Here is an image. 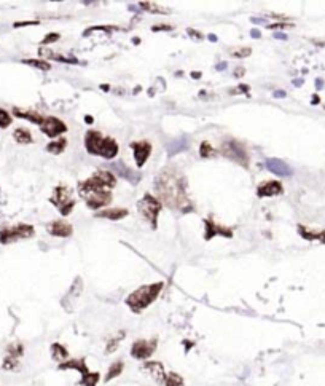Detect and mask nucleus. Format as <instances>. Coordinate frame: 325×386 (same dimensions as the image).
I'll list each match as a JSON object with an SVG mask.
<instances>
[{"instance_id":"nucleus-1","label":"nucleus","mask_w":325,"mask_h":386,"mask_svg":"<svg viewBox=\"0 0 325 386\" xmlns=\"http://www.w3.org/2000/svg\"><path fill=\"white\" fill-rule=\"evenodd\" d=\"M155 191L158 193L160 201L167 208L180 212H190L193 209L187 195V180L182 173L175 168H164L155 179Z\"/></svg>"},{"instance_id":"nucleus-2","label":"nucleus","mask_w":325,"mask_h":386,"mask_svg":"<svg viewBox=\"0 0 325 386\" xmlns=\"http://www.w3.org/2000/svg\"><path fill=\"white\" fill-rule=\"evenodd\" d=\"M164 287V283H153V284H145L139 289H136L134 292H131L126 298V305L131 308L132 313H140L145 308H149L153 301L158 298Z\"/></svg>"},{"instance_id":"nucleus-3","label":"nucleus","mask_w":325,"mask_h":386,"mask_svg":"<svg viewBox=\"0 0 325 386\" xmlns=\"http://www.w3.org/2000/svg\"><path fill=\"white\" fill-rule=\"evenodd\" d=\"M85 147L91 155L102 156L105 160H113L118 155V144L112 137H104L98 131H88L85 136Z\"/></svg>"},{"instance_id":"nucleus-4","label":"nucleus","mask_w":325,"mask_h":386,"mask_svg":"<svg viewBox=\"0 0 325 386\" xmlns=\"http://www.w3.org/2000/svg\"><path fill=\"white\" fill-rule=\"evenodd\" d=\"M116 185V177L108 173V171H98L94 173L90 179L78 185V193L86 198L91 193H99V191H110Z\"/></svg>"},{"instance_id":"nucleus-5","label":"nucleus","mask_w":325,"mask_h":386,"mask_svg":"<svg viewBox=\"0 0 325 386\" xmlns=\"http://www.w3.org/2000/svg\"><path fill=\"white\" fill-rule=\"evenodd\" d=\"M34 233H35L34 227L29 224H18V225H11V227H4L2 230H0V243L10 244V243H15V241H19V239L32 238Z\"/></svg>"},{"instance_id":"nucleus-6","label":"nucleus","mask_w":325,"mask_h":386,"mask_svg":"<svg viewBox=\"0 0 325 386\" xmlns=\"http://www.w3.org/2000/svg\"><path fill=\"white\" fill-rule=\"evenodd\" d=\"M137 209L145 217V220L150 222L153 228H156V222H158V215L161 211V201L152 197L150 193H145L143 198L137 203Z\"/></svg>"},{"instance_id":"nucleus-7","label":"nucleus","mask_w":325,"mask_h":386,"mask_svg":"<svg viewBox=\"0 0 325 386\" xmlns=\"http://www.w3.org/2000/svg\"><path fill=\"white\" fill-rule=\"evenodd\" d=\"M220 152H222V155L226 156V158H230L236 163H241L243 166L249 164V153H247L246 147L234 139L225 141L220 147Z\"/></svg>"},{"instance_id":"nucleus-8","label":"nucleus","mask_w":325,"mask_h":386,"mask_svg":"<svg viewBox=\"0 0 325 386\" xmlns=\"http://www.w3.org/2000/svg\"><path fill=\"white\" fill-rule=\"evenodd\" d=\"M51 203L54 206L59 208L63 215H69L70 211L74 209L75 206V201L72 200V190L66 185H59L54 188L53 191V197H51Z\"/></svg>"},{"instance_id":"nucleus-9","label":"nucleus","mask_w":325,"mask_h":386,"mask_svg":"<svg viewBox=\"0 0 325 386\" xmlns=\"http://www.w3.org/2000/svg\"><path fill=\"white\" fill-rule=\"evenodd\" d=\"M156 349V339L152 340H137L131 346V356L139 361H147Z\"/></svg>"},{"instance_id":"nucleus-10","label":"nucleus","mask_w":325,"mask_h":386,"mask_svg":"<svg viewBox=\"0 0 325 386\" xmlns=\"http://www.w3.org/2000/svg\"><path fill=\"white\" fill-rule=\"evenodd\" d=\"M40 129L48 137H57V136L64 134V132L67 131V126L63 120H59L56 117H48L43 120V123L40 125Z\"/></svg>"},{"instance_id":"nucleus-11","label":"nucleus","mask_w":325,"mask_h":386,"mask_svg":"<svg viewBox=\"0 0 325 386\" xmlns=\"http://www.w3.org/2000/svg\"><path fill=\"white\" fill-rule=\"evenodd\" d=\"M131 149H132V152H134V160L137 163V168H142L143 164H145L150 153H152V144H149L145 141L132 142Z\"/></svg>"},{"instance_id":"nucleus-12","label":"nucleus","mask_w":325,"mask_h":386,"mask_svg":"<svg viewBox=\"0 0 325 386\" xmlns=\"http://www.w3.org/2000/svg\"><path fill=\"white\" fill-rule=\"evenodd\" d=\"M143 370H145L156 383L164 384L167 372L164 370V366L161 363H158V361H147V363L143 364Z\"/></svg>"},{"instance_id":"nucleus-13","label":"nucleus","mask_w":325,"mask_h":386,"mask_svg":"<svg viewBox=\"0 0 325 386\" xmlns=\"http://www.w3.org/2000/svg\"><path fill=\"white\" fill-rule=\"evenodd\" d=\"M86 206L90 209H99L107 206L108 203L112 201V193L110 191H99V193H91L85 198Z\"/></svg>"},{"instance_id":"nucleus-14","label":"nucleus","mask_w":325,"mask_h":386,"mask_svg":"<svg viewBox=\"0 0 325 386\" xmlns=\"http://www.w3.org/2000/svg\"><path fill=\"white\" fill-rule=\"evenodd\" d=\"M110 168H112V171L113 173H118L122 177H125L129 184H132V185H136L139 180H140V174L139 173H136V171H132L129 166H126L123 161H116V163H112L110 164Z\"/></svg>"},{"instance_id":"nucleus-15","label":"nucleus","mask_w":325,"mask_h":386,"mask_svg":"<svg viewBox=\"0 0 325 386\" xmlns=\"http://www.w3.org/2000/svg\"><path fill=\"white\" fill-rule=\"evenodd\" d=\"M282 184L278 180H268V182H263L257 188V195L260 198H268V197H276L282 193Z\"/></svg>"},{"instance_id":"nucleus-16","label":"nucleus","mask_w":325,"mask_h":386,"mask_svg":"<svg viewBox=\"0 0 325 386\" xmlns=\"http://www.w3.org/2000/svg\"><path fill=\"white\" fill-rule=\"evenodd\" d=\"M46 228H48V233L56 236V238H69L72 233H74V228H72V225L69 222H64V220H54Z\"/></svg>"},{"instance_id":"nucleus-17","label":"nucleus","mask_w":325,"mask_h":386,"mask_svg":"<svg viewBox=\"0 0 325 386\" xmlns=\"http://www.w3.org/2000/svg\"><path fill=\"white\" fill-rule=\"evenodd\" d=\"M204 224H206V233H204V238L206 239H211L212 236H217V235H222L225 238L233 236V232L230 230V228L223 227L222 224H217L212 220H204Z\"/></svg>"},{"instance_id":"nucleus-18","label":"nucleus","mask_w":325,"mask_h":386,"mask_svg":"<svg viewBox=\"0 0 325 386\" xmlns=\"http://www.w3.org/2000/svg\"><path fill=\"white\" fill-rule=\"evenodd\" d=\"M264 166H267V170L276 176H281V177H285V176H290L292 174V170L287 166L285 161L282 160H278V158H270L264 161Z\"/></svg>"},{"instance_id":"nucleus-19","label":"nucleus","mask_w":325,"mask_h":386,"mask_svg":"<svg viewBox=\"0 0 325 386\" xmlns=\"http://www.w3.org/2000/svg\"><path fill=\"white\" fill-rule=\"evenodd\" d=\"M59 369H61V370H77L81 377L88 375V373L91 372L83 359H67L66 363L59 364Z\"/></svg>"},{"instance_id":"nucleus-20","label":"nucleus","mask_w":325,"mask_h":386,"mask_svg":"<svg viewBox=\"0 0 325 386\" xmlns=\"http://www.w3.org/2000/svg\"><path fill=\"white\" fill-rule=\"evenodd\" d=\"M128 209H122V208H112V209H104L96 212V217H101V219H110V220H122L128 215Z\"/></svg>"},{"instance_id":"nucleus-21","label":"nucleus","mask_w":325,"mask_h":386,"mask_svg":"<svg viewBox=\"0 0 325 386\" xmlns=\"http://www.w3.org/2000/svg\"><path fill=\"white\" fill-rule=\"evenodd\" d=\"M39 54L42 58H50V59H54V61H59V63H66V64H77L78 59L77 58H66L63 54H56L54 51H51L50 48L46 46H42L39 50Z\"/></svg>"},{"instance_id":"nucleus-22","label":"nucleus","mask_w":325,"mask_h":386,"mask_svg":"<svg viewBox=\"0 0 325 386\" xmlns=\"http://www.w3.org/2000/svg\"><path fill=\"white\" fill-rule=\"evenodd\" d=\"M13 114L16 115V117H19V118H26V120H29V122H32V123H35V125H42L43 123V117L39 114V112H35V111H19V108H13Z\"/></svg>"},{"instance_id":"nucleus-23","label":"nucleus","mask_w":325,"mask_h":386,"mask_svg":"<svg viewBox=\"0 0 325 386\" xmlns=\"http://www.w3.org/2000/svg\"><path fill=\"white\" fill-rule=\"evenodd\" d=\"M51 356H53V359L56 361V363L63 364V363H66L67 357H69V351H67V348L64 345L53 343L51 345Z\"/></svg>"},{"instance_id":"nucleus-24","label":"nucleus","mask_w":325,"mask_h":386,"mask_svg":"<svg viewBox=\"0 0 325 386\" xmlns=\"http://www.w3.org/2000/svg\"><path fill=\"white\" fill-rule=\"evenodd\" d=\"M139 7H140L143 11H149V13H158V15H169V13H171L169 8L161 7V5L153 4V2H140Z\"/></svg>"},{"instance_id":"nucleus-25","label":"nucleus","mask_w":325,"mask_h":386,"mask_svg":"<svg viewBox=\"0 0 325 386\" xmlns=\"http://www.w3.org/2000/svg\"><path fill=\"white\" fill-rule=\"evenodd\" d=\"M13 137L18 144H22V146H26V144H32L34 139H32V134L31 131L27 128H16L13 131Z\"/></svg>"},{"instance_id":"nucleus-26","label":"nucleus","mask_w":325,"mask_h":386,"mask_svg":"<svg viewBox=\"0 0 325 386\" xmlns=\"http://www.w3.org/2000/svg\"><path fill=\"white\" fill-rule=\"evenodd\" d=\"M123 370H125V363H123V361H115V363L110 367H108V370H107L105 381H110V380L120 377Z\"/></svg>"},{"instance_id":"nucleus-27","label":"nucleus","mask_w":325,"mask_h":386,"mask_svg":"<svg viewBox=\"0 0 325 386\" xmlns=\"http://www.w3.org/2000/svg\"><path fill=\"white\" fill-rule=\"evenodd\" d=\"M188 146H190V142H188L185 137H180V139H177L175 142L169 144V147H167V152H169V156H172V155H175V153H179V152L187 150Z\"/></svg>"},{"instance_id":"nucleus-28","label":"nucleus","mask_w":325,"mask_h":386,"mask_svg":"<svg viewBox=\"0 0 325 386\" xmlns=\"http://www.w3.org/2000/svg\"><path fill=\"white\" fill-rule=\"evenodd\" d=\"M19 367H21V363H19L18 357L8 356V354L4 357V363H2V369L4 370H7V372H16V370H19Z\"/></svg>"},{"instance_id":"nucleus-29","label":"nucleus","mask_w":325,"mask_h":386,"mask_svg":"<svg viewBox=\"0 0 325 386\" xmlns=\"http://www.w3.org/2000/svg\"><path fill=\"white\" fill-rule=\"evenodd\" d=\"M22 64H27L31 67H35V69H40L43 72L50 70L51 69V64L45 61V59H22Z\"/></svg>"},{"instance_id":"nucleus-30","label":"nucleus","mask_w":325,"mask_h":386,"mask_svg":"<svg viewBox=\"0 0 325 386\" xmlns=\"http://www.w3.org/2000/svg\"><path fill=\"white\" fill-rule=\"evenodd\" d=\"M66 146H67V141L63 137V139H57V141H54V142H51V144H48L46 150L50 152V153L59 155V153H63V152L66 150Z\"/></svg>"},{"instance_id":"nucleus-31","label":"nucleus","mask_w":325,"mask_h":386,"mask_svg":"<svg viewBox=\"0 0 325 386\" xmlns=\"http://www.w3.org/2000/svg\"><path fill=\"white\" fill-rule=\"evenodd\" d=\"M99 380H101L99 372H90L88 375L80 378V384L81 386H98Z\"/></svg>"},{"instance_id":"nucleus-32","label":"nucleus","mask_w":325,"mask_h":386,"mask_svg":"<svg viewBox=\"0 0 325 386\" xmlns=\"http://www.w3.org/2000/svg\"><path fill=\"white\" fill-rule=\"evenodd\" d=\"M164 386H185V381L184 378L179 375V373L175 372H169L166 375V380H164Z\"/></svg>"},{"instance_id":"nucleus-33","label":"nucleus","mask_w":325,"mask_h":386,"mask_svg":"<svg viewBox=\"0 0 325 386\" xmlns=\"http://www.w3.org/2000/svg\"><path fill=\"white\" fill-rule=\"evenodd\" d=\"M7 354L21 359L22 354H24V346H22L21 343H11V345H8V348H7Z\"/></svg>"},{"instance_id":"nucleus-34","label":"nucleus","mask_w":325,"mask_h":386,"mask_svg":"<svg viewBox=\"0 0 325 386\" xmlns=\"http://www.w3.org/2000/svg\"><path fill=\"white\" fill-rule=\"evenodd\" d=\"M217 152L214 150V147H211L209 142H202L201 147H199V155L201 158H209V156H214Z\"/></svg>"},{"instance_id":"nucleus-35","label":"nucleus","mask_w":325,"mask_h":386,"mask_svg":"<svg viewBox=\"0 0 325 386\" xmlns=\"http://www.w3.org/2000/svg\"><path fill=\"white\" fill-rule=\"evenodd\" d=\"M10 125H11V115L5 108H0V128H8Z\"/></svg>"},{"instance_id":"nucleus-36","label":"nucleus","mask_w":325,"mask_h":386,"mask_svg":"<svg viewBox=\"0 0 325 386\" xmlns=\"http://www.w3.org/2000/svg\"><path fill=\"white\" fill-rule=\"evenodd\" d=\"M125 337V332H120V335L118 337H115L113 340H110L108 342V345H107V353H113L115 349L118 348V343H120V340H122Z\"/></svg>"},{"instance_id":"nucleus-37","label":"nucleus","mask_w":325,"mask_h":386,"mask_svg":"<svg viewBox=\"0 0 325 386\" xmlns=\"http://www.w3.org/2000/svg\"><path fill=\"white\" fill-rule=\"evenodd\" d=\"M268 27L273 29V31H282V29H290V27H293V24H292V22H274V24H270Z\"/></svg>"},{"instance_id":"nucleus-38","label":"nucleus","mask_w":325,"mask_h":386,"mask_svg":"<svg viewBox=\"0 0 325 386\" xmlns=\"http://www.w3.org/2000/svg\"><path fill=\"white\" fill-rule=\"evenodd\" d=\"M59 39H61V35H59V34H48L46 35V37L43 39V42H42V45L43 46H48V45H51V43H54V42H57Z\"/></svg>"},{"instance_id":"nucleus-39","label":"nucleus","mask_w":325,"mask_h":386,"mask_svg":"<svg viewBox=\"0 0 325 386\" xmlns=\"http://www.w3.org/2000/svg\"><path fill=\"white\" fill-rule=\"evenodd\" d=\"M118 27H115V26H93V27H90L88 31H85V35H88V34H91L93 31H107V32H112V31H116Z\"/></svg>"},{"instance_id":"nucleus-40","label":"nucleus","mask_w":325,"mask_h":386,"mask_svg":"<svg viewBox=\"0 0 325 386\" xmlns=\"http://www.w3.org/2000/svg\"><path fill=\"white\" fill-rule=\"evenodd\" d=\"M252 53L250 48H239V50L233 51V58H247Z\"/></svg>"},{"instance_id":"nucleus-41","label":"nucleus","mask_w":325,"mask_h":386,"mask_svg":"<svg viewBox=\"0 0 325 386\" xmlns=\"http://www.w3.org/2000/svg\"><path fill=\"white\" fill-rule=\"evenodd\" d=\"M40 21L34 19V21H19V22H15V27H26V26H37Z\"/></svg>"},{"instance_id":"nucleus-42","label":"nucleus","mask_w":325,"mask_h":386,"mask_svg":"<svg viewBox=\"0 0 325 386\" xmlns=\"http://www.w3.org/2000/svg\"><path fill=\"white\" fill-rule=\"evenodd\" d=\"M187 32H188V35H191V37L196 39V40H201V39H202V34H199V32L195 31V29H188Z\"/></svg>"},{"instance_id":"nucleus-43","label":"nucleus","mask_w":325,"mask_h":386,"mask_svg":"<svg viewBox=\"0 0 325 386\" xmlns=\"http://www.w3.org/2000/svg\"><path fill=\"white\" fill-rule=\"evenodd\" d=\"M153 31H172V26H166V24H163V26H155Z\"/></svg>"},{"instance_id":"nucleus-44","label":"nucleus","mask_w":325,"mask_h":386,"mask_svg":"<svg viewBox=\"0 0 325 386\" xmlns=\"http://www.w3.org/2000/svg\"><path fill=\"white\" fill-rule=\"evenodd\" d=\"M274 39H279V40H287V35L285 34H281V32H274Z\"/></svg>"},{"instance_id":"nucleus-45","label":"nucleus","mask_w":325,"mask_h":386,"mask_svg":"<svg viewBox=\"0 0 325 386\" xmlns=\"http://www.w3.org/2000/svg\"><path fill=\"white\" fill-rule=\"evenodd\" d=\"M250 35H252L254 39H260V31H258V29H254V31L250 32Z\"/></svg>"},{"instance_id":"nucleus-46","label":"nucleus","mask_w":325,"mask_h":386,"mask_svg":"<svg viewBox=\"0 0 325 386\" xmlns=\"http://www.w3.org/2000/svg\"><path fill=\"white\" fill-rule=\"evenodd\" d=\"M243 75H244V69H236L234 77H243Z\"/></svg>"},{"instance_id":"nucleus-47","label":"nucleus","mask_w":325,"mask_h":386,"mask_svg":"<svg viewBox=\"0 0 325 386\" xmlns=\"http://www.w3.org/2000/svg\"><path fill=\"white\" fill-rule=\"evenodd\" d=\"M276 98H285V91H274Z\"/></svg>"},{"instance_id":"nucleus-48","label":"nucleus","mask_w":325,"mask_h":386,"mask_svg":"<svg viewBox=\"0 0 325 386\" xmlns=\"http://www.w3.org/2000/svg\"><path fill=\"white\" fill-rule=\"evenodd\" d=\"M217 70H223V69H226V63H220V64H217V67H215Z\"/></svg>"},{"instance_id":"nucleus-49","label":"nucleus","mask_w":325,"mask_h":386,"mask_svg":"<svg viewBox=\"0 0 325 386\" xmlns=\"http://www.w3.org/2000/svg\"><path fill=\"white\" fill-rule=\"evenodd\" d=\"M319 96L317 94H314V98H312V101H311V104H319Z\"/></svg>"},{"instance_id":"nucleus-50","label":"nucleus","mask_w":325,"mask_h":386,"mask_svg":"<svg viewBox=\"0 0 325 386\" xmlns=\"http://www.w3.org/2000/svg\"><path fill=\"white\" fill-rule=\"evenodd\" d=\"M252 22H257V24H261V22H264L263 19H260V18H252Z\"/></svg>"},{"instance_id":"nucleus-51","label":"nucleus","mask_w":325,"mask_h":386,"mask_svg":"<svg viewBox=\"0 0 325 386\" xmlns=\"http://www.w3.org/2000/svg\"><path fill=\"white\" fill-rule=\"evenodd\" d=\"M85 122H86L88 125H91V123H93V117H90V115H88V117H85Z\"/></svg>"},{"instance_id":"nucleus-52","label":"nucleus","mask_w":325,"mask_h":386,"mask_svg":"<svg viewBox=\"0 0 325 386\" xmlns=\"http://www.w3.org/2000/svg\"><path fill=\"white\" fill-rule=\"evenodd\" d=\"M191 77H193V78H199V77H201V72H193V74H191Z\"/></svg>"},{"instance_id":"nucleus-53","label":"nucleus","mask_w":325,"mask_h":386,"mask_svg":"<svg viewBox=\"0 0 325 386\" xmlns=\"http://www.w3.org/2000/svg\"><path fill=\"white\" fill-rule=\"evenodd\" d=\"M302 83H303V80H295V81H293V85H295V87H300V85H302Z\"/></svg>"},{"instance_id":"nucleus-54","label":"nucleus","mask_w":325,"mask_h":386,"mask_svg":"<svg viewBox=\"0 0 325 386\" xmlns=\"http://www.w3.org/2000/svg\"><path fill=\"white\" fill-rule=\"evenodd\" d=\"M209 40L211 42H217V37H215V35H209Z\"/></svg>"},{"instance_id":"nucleus-55","label":"nucleus","mask_w":325,"mask_h":386,"mask_svg":"<svg viewBox=\"0 0 325 386\" xmlns=\"http://www.w3.org/2000/svg\"><path fill=\"white\" fill-rule=\"evenodd\" d=\"M322 83H323V81H322L320 78H317V88H322Z\"/></svg>"},{"instance_id":"nucleus-56","label":"nucleus","mask_w":325,"mask_h":386,"mask_svg":"<svg viewBox=\"0 0 325 386\" xmlns=\"http://www.w3.org/2000/svg\"><path fill=\"white\" fill-rule=\"evenodd\" d=\"M320 241H322V243H325V232H323V236H322V239H320Z\"/></svg>"}]
</instances>
